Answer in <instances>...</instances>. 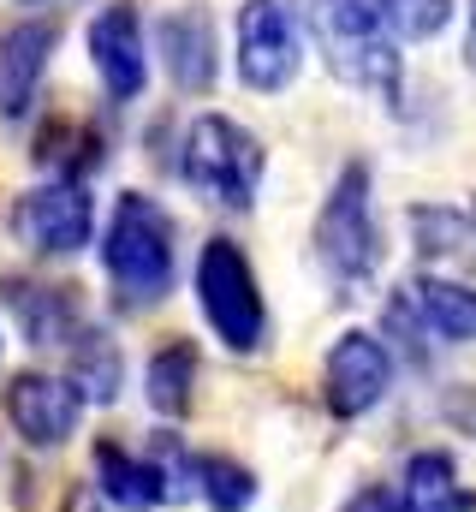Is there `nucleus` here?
<instances>
[{
	"mask_svg": "<svg viewBox=\"0 0 476 512\" xmlns=\"http://www.w3.org/2000/svg\"><path fill=\"white\" fill-rule=\"evenodd\" d=\"M173 268H179V239H173V215L143 197V191H119L108 233H102V274L125 304H161L173 292Z\"/></svg>",
	"mask_w": 476,
	"mask_h": 512,
	"instance_id": "obj_1",
	"label": "nucleus"
},
{
	"mask_svg": "<svg viewBox=\"0 0 476 512\" xmlns=\"http://www.w3.org/2000/svg\"><path fill=\"white\" fill-rule=\"evenodd\" d=\"M310 24H316V42L334 66V78H346L352 90H369L381 102H399L405 60H399V36L387 30L375 0H310Z\"/></svg>",
	"mask_w": 476,
	"mask_h": 512,
	"instance_id": "obj_2",
	"label": "nucleus"
},
{
	"mask_svg": "<svg viewBox=\"0 0 476 512\" xmlns=\"http://www.w3.org/2000/svg\"><path fill=\"white\" fill-rule=\"evenodd\" d=\"M310 245L322 274L340 292H363L381 268V227H375V185H369V161H346L328 203L316 209Z\"/></svg>",
	"mask_w": 476,
	"mask_h": 512,
	"instance_id": "obj_3",
	"label": "nucleus"
},
{
	"mask_svg": "<svg viewBox=\"0 0 476 512\" xmlns=\"http://www.w3.org/2000/svg\"><path fill=\"white\" fill-rule=\"evenodd\" d=\"M262 137L227 114H197L179 137V179L215 203V209H250L262 191Z\"/></svg>",
	"mask_w": 476,
	"mask_h": 512,
	"instance_id": "obj_4",
	"label": "nucleus"
},
{
	"mask_svg": "<svg viewBox=\"0 0 476 512\" xmlns=\"http://www.w3.org/2000/svg\"><path fill=\"white\" fill-rule=\"evenodd\" d=\"M197 310L227 352H262L268 346L262 280H256L250 256L238 251V239H227V233L203 239V251H197Z\"/></svg>",
	"mask_w": 476,
	"mask_h": 512,
	"instance_id": "obj_5",
	"label": "nucleus"
},
{
	"mask_svg": "<svg viewBox=\"0 0 476 512\" xmlns=\"http://www.w3.org/2000/svg\"><path fill=\"white\" fill-rule=\"evenodd\" d=\"M233 36L238 84L256 96H280L304 66V0H244Z\"/></svg>",
	"mask_w": 476,
	"mask_h": 512,
	"instance_id": "obj_6",
	"label": "nucleus"
},
{
	"mask_svg": "<svg viewBox=\"0 0 476 512\" xmlns=\"http://www.w3.org/2000/svg\"><path fill=\"white\" fill-rule=\"evenodd\" d=\"M12 233L36 256H78L96 239V203L72 179H48L12 203Z\"/></svg>",
	"mask_w": 476,
	"mask_h": 512,
	"instance_id": "obj_7",
	"label": "nucleus"
},
{
	"mask_svg": "<svg viewBox=\"0 0 476 512\" xmlns=\"http://www.w3.org/2000/svg\"><path fill=\"white\" fill-rule=\"evenodd\" d=\"M12 429L30 441V447H66L84 423V393L72 376H48V370H12V382L0 393Z\"/></svg>",
	"mask_w": 476,
	"mask_h": 512,
	"instance_id": "obj_8",
	"label": "nucleus"
},
{
	"mask_svg": "<svg viewBox=\"0 0 476 512\" xmlns=\"http://www.w3.org/2000/svg\"><path fill=\"white\" fill-rule=\"evenodd\" d=\"M387 387H393V352L369 328H346L328 346V358H322V399H328V411L352 423V417L375 411L387 399Z\"/></svg>",
	"mask_w": 476,
	"mask_h": 512,
	"instance_id": "obj_9",
	"label": "nucleus"
},
{
	"mask_svg": "<svg viewBox=\"0 0 476 512\" xmlns=\"http://www.w3.org/2000/svg\"><path fill=\"white\" fill-rule=\"evenodd\" d=\"M84 42H90V66H96L108 102H137L143 84H149V42H143L137 6H131V0H108V6L90 18Z\"/></svg>",
	"mask_w": 476,
	"mask_h": 512,
	"instance_id": "obj_10",
	"label": "nucleus"
},
{
	"mask_svg": "<svg viewBox=\"0 0 476 512\" xmlns=\"http://www.w3.org/2000/svg\"><path fill=\"white\" fill-rule=\"evenodd\" d=\"M0 298H6V310H12L24 346H42V352L66 346V352H72V346L90 334V316H84L78 286H48V280L6 274V280H0Z\"/></svg>",
	"mask_w": 476,
	"mask_h": 512,
	"instance_id": "obj_11",
	"label": "nucleus"
},
{
	"mask_svg": "<svg viewBox=\"0 0 476 512\" xmlns=\"http://www.w3.org/2000/svg\"><path fill=\"white\" fill-rule=\"evenodd\" d=\"M155 48H161V66H167L173 90H185V96L215 90L221 54H215V18H209L203 6L161 12V18H155Z\"/></svg>",
	"mask_w": 476,
	"mask_h": 512,
	"instance_id": "obj_12",
	"label": "nucleus"
},
{
	"mask_svg": "<svg viewBox=\"0 0 476 512\" xmlns=\"http://www.w3.org/2000/svg\"><path fill=\"white\" fill-rule=\"evenodd\" d=\"M54 48H60V24L54 18H18L12 30H0V120H24L30 114Z\"/></svg>",
	"mask_w": 476,
	"mask_h": 512,
	"instance_id": "obj_13",
	"label": "nucleus"
},
{
	"mask_svg": "<svg viewBox=\"0 0 476 512\" xmlns=\"http://www.w3.org/2000/svg\"><path fill=\"white\" fill-rule=\"evenodd\" d=\"M411 245L423 262L476 268V203H411Z\"/></svg>",
	"mask_w": 476,
	"mask_h": 512,
	"instance_id": "obj_14",
	"label": "nucleus"
},
{
	"mask_svg": "<svg viewBox=\"0 0 476 512\" xmlns=\"http://www.w3.org/2000/svg\"><path fill=\"white\" fill-rule=\"evenodd\" d=\"M411 310L423 316V328L435 340H453V346H476V292L465 280H447V274H417L405 286Z\"/></svg>",
	"mask_w": 476,
	"mask_h": 512,
	"instance_id": "obj_15",
	"label": "nucleus"
},
{
	"mask_svg": "<svg viewBox=\"0 0 476 512\" xmlns=\"http://www.w3.org/2000/svg\"><path fill=\"white\" fill-rule=\"evenodd\" d=\"M399 495H405V507H411V512H471L476 507L471 489L459 483L453 453H441V447H423V453H411V459H405Z\"/></svg>",
	"mask_w": 476,
	"mask_h": 512,
	"instance_id": "obj_16",
	"label": "nucleus"
},
{
	"mask_svg": "<svg viewBox=\"0 0 476 512\" xmlns=\"http://www.w3.org/2000/svg\"><path fill=\"white\" fill-rule=\"evenodd\" d=\"M36 161L54 173V179H84V173H96L102 161H108V143H102V131L90 126V120H48L42 137H36Z\"/></svg>",
	"mask_w": 476,
	"mask_h": 512,
	"instance_id": "obj_17",
	"label": "nucleus"
},
{
	"mask_svg": "<svg viewBox=\"0 0 476 512\" xmlns=\"http://www.w3.org/2000/svg\"><path fill=\"white\" fill-rule=\"evenodd\" d=\"M143 393H149V411L185 417L197 405V346L191 340H167L149 358V370H143Z\"/></svg>",
	"mask_w": 476,
	"mask_h": 512,
	"instance_id": "obj_18",
	"label": "nucleus"
},
{
	"mask_svg": "<svg viewBox=\"0 0 476 512\" xmlns=\"http://www.w3.org/2000/svg\"><path fill=\"white\" fill-rule=\"evenodd\" d=\"M119 376H125V364H119V352L90 328L78 346H72V382L84 399H96V405H114L119 399Z\"/></svg>",
	"mask_w": 476,
	"mask_h": 512,
	"instance_id": "obj_19",
	"label": "nucleus"
},
{
	"mask_svg": "<svg viewBox=\"0 0 476 512\" xmlns=\"http://www.w3.org/2000/svg\"><path fill=\"white\" fill-rule=\"evenodd\" d=\"M197 489H203L209 512H250V501H256V477L227 453H203L197 459Z\"/></svg>",
	"mask_w": 476,
	"mask_h": 512,
	"instance_id": "obj_20",
	"label": "nucleus"
},
{
	"mask_svg": "<svg viewBox=\"0 0 476 512\" xmlns=\"http://www.w3.org/2000/svg\"><path fill=\"white\" fill-rule=\"evenodd\" d=\"M399 42H435L453 24V0H375Z\"/></svg>",
	"mask_w": 476,
	"mask_h": 512,
	"instance_id": "obj_21",
	"label": "nucleus"
},
{
	"mask_svg": "<svg viewBox=\"0 0 476 512\" xmlns=\"http://www.w3.org/2000/svg\"><path fill=\"white\" fill-rule=\"evenodd\" d=\"M340 512H411V507H405V495H399V489H387V483H369V489H357V495H352Z\"/></svg>",
	"mask_w": 476,
	"mask_h": 512,
	"instance_id": "obj_22",
	"label": "nucleus"
},
{
	"mask_svg": "<svg viewBox=\"0 0 476 512\" xmlns=\"http://www.w3.org/2000/svg\"><path fill=\"white\" fill-rule=\"evenodd\" d=\"M465 66L476 72V0H465Z\"/></svg>",
	"mask_w": 476,
	"mask_h": 512,
	"instance_id": "obj_23",
	"label": "nucleus"
}]
</instances>
